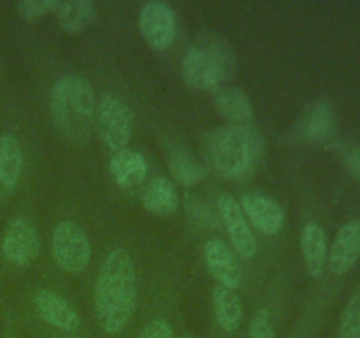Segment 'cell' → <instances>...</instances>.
Returning <instances> with one entry per match:
<instances>
[{
  "mask_svg": "<svg viewBox=\"0 0 360 338\" xmlns=\"http://www.w3.org/2000/svg\"><path fill=\"white\" fill-rule=\"evenodd\" d=\"M241 210L248 224L255 225L264 234H278L285 225V211L273 197L260 192L246 194L241 199Z\"/></svg>",
  "mask_w": 360,
  "mask_h": 338,
  "instance_id": "9c48e42d",
  "label": "cell"
},
{
  "mask_svg": "<svg viewBox=\"0 0 360 338\" xmlns=\"http://www.w3.org/2000/svg\"><path fill=\"white\" fill-rule=\"evenodd\" d=\"M360 257V220H350L338 231L333 246L327 254L329 270L334 275H345L355 266Z\"/></svg>",
  "mask_w": 360,
  "mask_h": 338,
  "instance_id": "4fadbf2b",
  "label": "cell"
},
{
  "mask_svg": "<svg viewBox=\"0 0 360 338\" xmlns=\"http://www.w3.org/2000/svg\"><path fill=\"white\" fill-rule=\"evenodd\" d=\"M301 249L309 275L313 278L322 277L327 263V242L326 232L316 222H308L302 229Z\"/></svg>",
  "mask_w": 360,
  "mask_h": 338,
  "instance_id": "d6986e66",
  "label": "cell"
},
{
  "mask_svg": "<svg viewBox=\"0 0 360 338\" xmlns=\"http://www.w3.org/2000/svg\"><path fill=\"white\" fill-rule=\"evenodd\" d=\"M190 46L199 49L206 56L207 62L220 74L224 84L232 80L236 67H238V58H236L234 48H232L231 42L224 35L213 30H204L193 39Z\"/></svg>",
  "mask_w": 360,
  "mask_h": 338,
  "instance_id": "8fae6325",
  "label": "cell"
},
{
  "mask_svg": "<svg viewBox=\"0 0 360 338\" xmlns=\"http://www.w3.org/2000/svg\"><path fill=\"white\" fill-rule=\"evenodd\" d=\"M51 254L60 268L67 273L86 270L91 257V245L83 229L74 222H60L53 231Z\"/></svg>",
  "mask_w": 360,
  "mask_h": 338,
  "instance_id": "277c9868",
  "label": "cell"
},
{
  "mask_svg": "<svg viewBox=\"0 0 360 338\" xmlns=\"http://www.w3.org/2000/svg\"><path fill=\"white\" fill-rule=\"evenodd\" d=\"M295 136L308 144L329 141L336 130V116L329 102L316 101L306 106L294 127Z\"/></svg>",
  "mask_w": 360,
  "mask_h": 338,
  "instance_id": "ba28073f",
  "label": "cell"
},
{
  "mask_svg": "<svg viewBox=\"0 0 360 338\" xmlns=\"http://www.w3.org/2000/svg\"><path fill=\"white\" fill-rule=\"evenodd\" d=\"M181 76L185 80V83L190 88H195V90L214 92L220 87H224V81H221L217 69L193 46H190L188 51L183 56Z\"/></svg>",
  "mask_w": 360,
  "mask_h": 338,
  "instance_id": "9a60e30c",
  "label": "cell"
},
{
  "mask_svg": "<svg viewBox=\"0 0 360 338\" xmlns=\"http://www.w3.org/2000/svg\"><path fill=\"white\" fill-rule=\"evenodd\" d=\"M109 173L122 189H130L146 180V158L139 151L120 150L109 161Z\"/></svg>",
  "mask_w": 360,
  "mask_h": 338,
  "instance_id": "e0dca14e",
  "label": "cell"
},
{
  "mask_svg": "<svg viewBox=\"0 0 360 338\" xmlns=\"http://www.w3.org/2000/svg\"><path fill=\"white\" fill-rule=\"evenodd\" d=\"M62 0H21L14 6L16 13L23 20L35 21L46 14H55L58 11Z\"/></svg>",
  "mask_w": 360,
  "mask_h": 338,
  "instance_id": "d4e9b609",
  "label": "cell"
},
{
  "mask_svg": "<svg viewBox=\"0 0 360 338\" xmlns=\"http://www.w3.org/2000/svg\"><path fill=\"white\" fill-rule=\"evenodd\" d=\"M49 108L56 127L77 143L90 139L95 125L94 88L79 74H65L53 84Z\"/></svg>",
  "mask_w": 360,
  "mask_h": 338,
  "instance_id": "7a4b0ae2",
  "label": "cell"
},
{
  "mask_svg": "<svg viewBox=\"0 0 360 338\" xmlns=\"http://www.w3.org/2000/svg\"><path fill=\"white\" fill-rule=\"evenodd\" d=\"M213 306L221 330L227 333L238 330L243 320V305L234 289L217 285L213 289Z\"/></svg>",
  "mask_w": 360,
  "mask_h": 338,
  "instance_id": "44dd1931",
  "label": "cell"
},
{
  "mask_svg": "<svg viewBox=\"0 0 360 338\" xmlns=\"http://www.w3.org/2000/svg\"><path fill=\"white\" fill-rule=\"evenodd\" d=\"M174 338H197V337H192V334H183V337H174Z\"/></svg>",
  "mask_w": 360,
  "mask_h": 338,
  "instance_id": "f1b7e54d",
  "label": "cell"
},
{
  "mask_svg": "<svg viewBox=\"0 0 360 338\" xmlns=\"http://www.w3.org/2000/svg\"><path fill=\"white\" fill-rule=\"evenodd\" d=\"M262 137L248 125L218 127L206 137V154L211 165L225 178L239 180L248 176L259 164Z\"/></svg>",
  "mask_w": 360,
  "mask_h": 338,
  "instance_id": "3957f363",
  "label": "cell"
},
{
  "mask_svg": "<svg viewBox=\"0 0 360 338\" xmlns=\"http://www.w3.org/2000/svg\"><path fill=\"white\" fill-rule=\"evenodd\" d=\"M143 204L150 213L167 217L178 210L179 197L176 185L167 178H157L146 187L143 194Z\"/></svg>",
  "mask_w": 360,
  "mask_h": 338,
  "instance_id": "ffe728a7",
  "label": "cell"
},
{
  "mask_svg": "<svg viewBox=\"0 0 360 338\" xmlns=\"http://www.w3.org/2000/svg\"><path fill=\"white\" fill-rule=\"evenodd\" d=\"M139 28L153 49H167L176 37V14L165 2L144 4L139 13Z\"/></svg>",
  "mask_w": 360,
  "mask_h": 338,
  "instance_id": "52a82bcc",
  "label": "cell"
},
{
  "mask_svg": "<svg viewBox=\"0 0 360 338\" xmlns=\"http://www.w3.org/2000/svg\"><path fill=\"white\" fill-rule=\"evenodd\" d=\"M56 18L62 27V30L69 34H79L86 30L95 20L97 7L90 0H69V2H60Z\"/></svg>",
  "mask_w": 360,
  "mask_h": 338,
  "instance_id": "7402d4cb",
  "label": "cell"
},
{
  "mask_svg": "<svg viewBox=\"0 0 360 338\" xmlns=\"http://www.w3.org/2000/svg\"><path fill=\"white\" fill-rule=\"evenodd\" d=\"M94 301L97 320L105 333H120L129 323L137 301V273L127 250L116 249L105 256Z\"/></svg>",
  "mask_w": 360,
  "mask_h": 338,
  "instance_id": "6da1fadb",
  "label": "cell"
},
{
  "mask_svg": "<svg viewBox=\"0 0 360 338\" xmlns=\"http://www.w3.org/2000/svg\"><path fill=\"white\" fill-rule=\"evenodd\" d=\"M169 169L176 182L183 183L186 187H192L199 183L200 180L206 178V168L202 164L192 158V155L186 150L172 151L169 157Z\"/></svg>",
  "mask_w": 360,
  "mask_h": 338,
  "instance_id": "603a6c76",
  "label": "cell"
},
{
  "mask_svg": "<svg viewBox=\"0 0 360 338\" xmlns=\"http://www.w3.org/2000/svg\"><path fill=\"white\" fill-rule=\"evenodd\" d=\"M336 338H360V285L341 313Z\"/></svg>",
  "mask_w": 360,
  "mask_h": 338,
  "instance_id": "cb8c5ba5",
  "label": "cell"
},
{
  "mask_svg": "<svg viewBox=\"0 0 360 338\" xmlns=\"http://www.w3.org/2000/svg\"><path fill=\"white\" fill-rule=\"evenodd\" d=\"M204 261H206L207 271L218 280V285L229 289L239 287L243 278L241 268L224 239H207L204 245Z\"/></svg>",
  "mask_w": 360,
  "mask_h": 338,
  "instance_id": "7c38bea8",
  "label": "cell"
},
{
  "mask_svg": "<svg viewBox=\"0 0 360 338\" xmlns=\"http://www.w3.org/2000/svg\"><path fill=\"white\" fill-rule=\"evenodd\" d=\"M23 171V150L13 134L0 136V194L13 192Z\"/></svg>",
  "mask_w": 360,
  "mask_h": 338,
  "instance_id": "ac0fdd59",
  "label": "cell"
},
{
  "mask_svg": "<svg viewBox=\"0 0 360 338\" xmlns=\"http://www.w3.org/2000/svg\"><path fill=\"white\" fill-rule=\"evenodd\" d=\"M214 106L236 125H248L253 118V104L245 90L232 84H224L214 90Z\"/></svg>",
  "mask_w": 360,
  "mask_h": 338,
  "instance_id": "2e32d148",
  "label": "cell"
},
{
  "mask_svg": "<svg viewBox=\"0 0 360 338\" xmlns=\"http://www.w3.org/2000/svg\"><path fill=\"white\" fill-rule=\"evenodd\" d=\"M218 211H220L221 220H224L225 227H227V232L231 236V242L234 245L236 252L241 254L243 257H255L257 249H259L255 236H253L248 220H246L241 206L236 203L234 197L221 196L218 199Z\"/></svg>",
  "mask_w": 360,
  "mask_h": 338,
  "instance_id": "30bf717a",
  "label": "cell"
},
{
  "mask_svg": "<svg viewBox=\"0 0 360 338\" xmlns=\"http://www.w3.org/2000/svg\"><path fill=\"white\" fill-rule=\"evenodd\" d=\"M35 306L42 319L51 326L58 327L62 331H76L79 327L81 320L76 310L56 292L49 289H41L35 294Z\"/></svg>",
  "mask_w": 360,
  "mask_h": 338,
  "instance_id": "5bb4252c",
  "label": "cell"
},
{
  "mask_svg": "<svg viewBox=\"0 0 360 338\" xmlns=\"http://www.w3.org/2000/svg\"><path fill=\"white\" fill-rule=\"evenodd\" d=\"M95 129L109 150H125L132 137V115L120 99L105 95L95 111Z\"/></svg>",
  "mask_w": 360,
  "mask_h": 338,
  "instance_id": "5b68a950",
  "label": "cell"
},
{
  "mask_svg": "<svg viewBox=\"0 0 360 338\" xmlns=\"http://www.w3.org/2000/svg\"><path fill=\"white\" fill-rule=\"evenodd\" d=\"M250 338H276L269 323L267 310H259L250 324Z\"/></svg>",
  "mask_w": 360,
  "mask_h": 338,
  "instance_id": "4316f807",
  "label": "cell"
},
{
  "mask_svg": "<svg viewBox=\"0 0 360 338\" xmlns=\"http://www.w3.org/2000/svg\"><path fill=\"white\" fill-rule=\"evenodd\" d=\"M41 250L34 224L25 217H14L7 224L2 238V256L14 266H28Z\"/></svg>",
  "mask_w": 360,
  "mask_h": 338,
  "instance_id": "8992f818",
  "label": "cell"
},
{
  "mask_svg": "<svg viewBox=\"0 0 360 338\" xmlns=\"http://www.w3.org/2000/svg\"><path fill=\"white\" fill-rule=\"evenodd\" d=\"M137 338H174V333H172V327L167 320L157 317L141 330Z\"/></svg>",
  "mask_w": 360,
  "mask_h": 338,
  "instance_id": "484cf974",
  "label": "cell"
},
{
  "mask_svg": "<svg viewBox=\"0 0 360 338\" xmlns=\"http://www.w3.org/2000/svg\"><path fill=\"white\" fill-rule=\"evenodd\" d=\"M340 151L348 171H350L355 178L360 180V146L343 144V146L340 148Z\"/></svg>",
  "mask_w": 360,
  "mask_h": 338,
  "instance_id": "83f0119b",
  "label": "cell"
}]
</instances>
